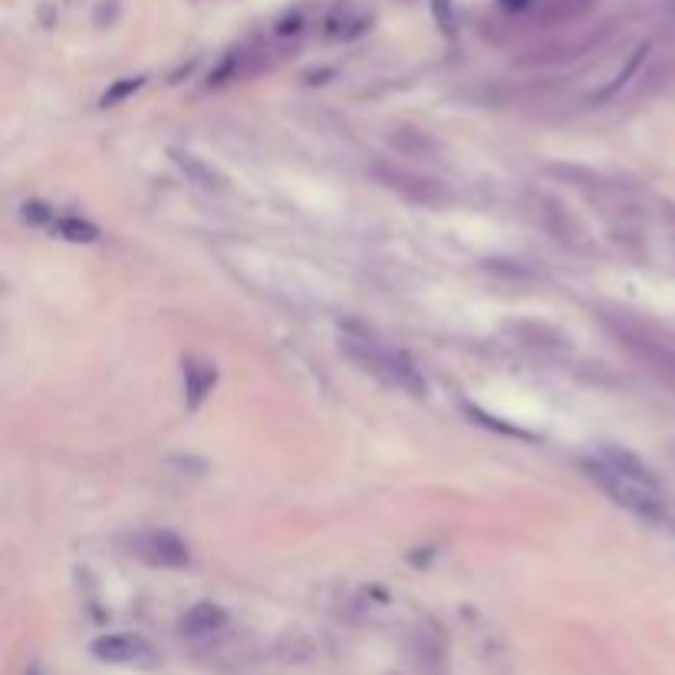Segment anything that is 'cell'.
Returning <instances> with one entry per match:
<instances>
[{
	"mask_svg": "<svg viewBox=\"0 0 675 675\" xmlns=\"http://www.w3.org/2000/svg\"><path fill=\"white\" fill-rule=\"evenodd\" d=\"M340 350L350 356L359 369L373 373L376 379L386 382V386L405 392V396L422 399L425 392H429V382H425L419 366H415L405 353L389 350V346H379L376 340H366V336H343Z\"/></svg>",
	"mask_w": 675,
	"mask_h": 675,
	"instance_id": "cell-1",
	"label": "cell"
},
{
	"mask_svg": "<svg viewBox=\"0 0 675 675\" xmlns=\"http://www.w3.org/2000/svg\"><path fill=\"white\" fill-rule=\"evenodd\" d=\"M172 162L182 168L188 182H195L198 188H208V191H221L224 188V178L208 162H201L198 155H191L185 149H172Z\"/></svg>",
	"mask_w": 675,
	"mask_h": 675,
	"instance_id": "cell-9",
	"label": "cell"
},
{
	"mask_svg": "<svg viewBox=\"0 0 675 675\" xmlns=\"http://www.w3.org/2000/svg\"><path fill=\"white\" fill-rule=\"evenodd\" d=\"M379 178L386 182L389 188H399L402 195H409L412 201H425V205H432V201L442 198V191L435 188L432 178H419V175H405V172H382L379 168Z\"/></svg>",
	"mask_w": 675,
	"mask_h": 675,
	"instance_id": "cell-8",
	"label": "cell"
},
{
	"mask_svg": "<svg viewBox=\"0 0 675 675\" xmlns=\"http://www.w3.org/2000/svg\"><path fill=\"white\" fill-rule=\"evenodd\" d=\"M89 652L99 662H109V666H126V669H155L159 666V652L152 649L149 639L135 636V633H109L99 636Z\"/></svg>",
	"mask_w": 675,
	"mask_h": 675,
	"instance_id": "cell-3",
	"label": "cell"
},
{
	"mask_svg": "<svg viewBox=\"0 0 675 675\" xmlns=\"http://www.w3.org/2000/svg\"><path fill=\"white\" fill-rule=\"evenodd\" d=\"M53 228L60 231L63 238L83 241V244H89V241H96V238H99V231L93 228V224H86V221H80V218H60V221H53Z\"/></svg>",
	"mask_w": 675,
	"mask_h": 675,
	"instance_id": "cell-11",
	"label": "cell"
},
{
	"mask_svg": "<svg viewBox=\"0 0 675 675\" xmlns=\"http://www.w3.org/2000/svg\"><path fill=\"white\" fill-rule=\"evenodd\" d=\"M139 86H142V80H135V83H132V80H129V83H119L116 89H112L109 96H103V103H106V106H112V103H116V99H122V96L135 93V89H139Z\"/></svg>",
	"mask_w": 675,
	"mask_h": 675,
	"instance_id": "cell-12",
	"label": "cell"
},
{
	"mask_svg": "<svg viewBox=\"0 0 675 675\" xmlns=\"http://www.w3.org/2000/svg\"><path fill=\"white\" fill-rule=\"evenodd\" d=\"M224 623H228V613H224L218 603L201 600V603H195V606H191V610L182 616V633L191 636V639H201V636L218 633V629H221Z\"/></svg>",
	"mask_w": 675,
	"mask_h": 675,
	"instance_id": "cell-7",
	"label": "cell"
},
{
	"mask_svg": "<svg viewBox=\"0 0 675 675\" xmlns=\"http://www.w3.org/2000/svg\"><path fill=\"white\" fill-rule=\"evenodd\" d=\"M129 550L152 567L178 570L188 567V544L172 531H142L129 537Z\"/></svg>",
	"mask_w": 675,
	"mask_h": 675,
	"instance_id": "cell-4",
	"label": "cell"
},
{
	"mask_svg": "<svg viewBox=\"0 0 675 675\" xmlns=\"http://www.w3.org/2000/svg\"><path fill=\"white\" fill-rule=\"evenodd\" d=\"M596 458H600L610 471H616V475H623V478H629V481H636V485H643V488H656V491H662V485L656 481V475H652V471L646 468V461L639 458V455H633V452H626V448H620V445H603L600 452H596Z\"/></svg>",
	"mask_w": 675,
	"mask_h": 675,
	"instance_id": "cell-6",
	"label": "cell"
},
{
	"mask_svg": "<svg viewBox=\"0 0 675 675\" xmlns=\"http://www.w3.org/2000/svg\"><path fill=\"white\" fill-rule=\"evenodd\" d=\"M583 468H587V475L600 485L616 504H623L626 511H633L636 517H643V521H662V491L656 488H643L636 485V481H629L623 475H616V471H610L603 465L600 458H587L583 461Z\"/></svg>",
	"mask_w": 675,
	"mask_h": 675,
	"instance_id": "cell-2",
	"label": "cell"
},
{
	"mask_svg": "<svg viewBox=\"0 0 675 675\" xmlns=\"http://www.w3.org/2000/svg\"><path fill=\"white\" fill-rule=\"evenodd\" d=\"M613 330H616V336H620V343L626 346V350L633 353L652 376H656L659 382H666V386L675 392V350H669V346L659 343V340H649V336L636 333V330H623L620 323H613Z\"/></svg>",
	"mask_w": 675,
	"mask_h": 675,
	"instance_id": "cell-5",
	"label": "cell"
},
{
	"mask_svg": "<svg viewBox=\"0 0 675 675\" xmlns=\"http://www.w3.org/2000/svg\"><path fill=\"white\" fill-rule=\"evenodd\" d=\"M435 14L442 20V27H455V14H452V0H432Z\"/></svg>",
	"mask_w": 675,
	"mask_h": 675,
	"instance_id": "cell-13",
	"label": "cell"
},
{
	"mask_svg": "<svg viewBox=\"0 0 675 675\" xmlns=\"http://www.w3.org/2000/svg\"><path fill=\"white\" fill-rule=\"evenodd\" d=\"M185 382H188V405L198 409L201 399L208 396L211 386H215V369L208 363H195V359H185Z\"/></svg>",
	"mask_w": 675,
	"mask_h": 675,
	"instance_id": "cell-10",
	"label": "cell"
}]
</instances>
